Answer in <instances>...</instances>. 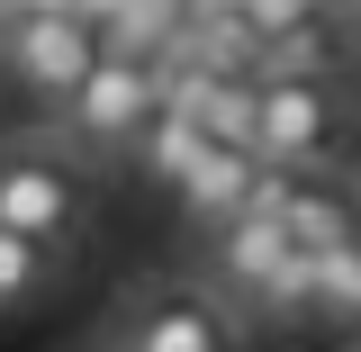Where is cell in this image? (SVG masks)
Here are the masks:
<instances>
[{
	"mask_svg": "<svg viewBox=\"0 0 361 352\" xmlns=\"http://www.w3.org/2000/svg\"><path fill=\"white\" fill-rule=\"evenodd\" d=\"M343 135V99L325 73H271L253 82V154L262 163H316Z\"/></svg>",
	"mask_w": 361,
	"mask_h": 352,
	"instance_id": "cell-1",
	"label": "cell"
},
{
	"mask_svg": "<svg viewBox=\"0 0 361 352\" xmlns=\"http://www.w3.org/2000/svg\"><path fill=\"white\" fill-rule=\"evenodd\" d=\"M63 109H73V135L118 145V135H135L145 118H154V63H145V54H118V45H99L90 73L63 90Z\"/></svg>",
	"mask_w": 361,
	"mask_h": 352,
	"instance_id": "cell-2",
	"label": "cell"
},
{
	"mask_svg": "<svg viewBox=\"0 0 361 352\" xmlns=\"http://www.w3.org/2000/svg\"><path fill=\"white\" fill-rule=\"evenodd\" d=\"M90 54H99V18L82 9H27V18H9V73L45 99H63V90L90 73Z\"/></svg>",
	"mask_w": 361,
	"mask_h": 352,
	"instance_id": "cell-3",
	"label": "cell"
},
{
	"mask_svg": "<svg viewBox=\"0 0 361 352\" xmlns=\"http://www.w3.org/2000/svg\"><path fill=\"white\" fill-rule=\"evenodd\" d=\"M0 226H18L37 244H63L82 226V181L45 154H0Z\"/></svg>",
	"mask_w": 361,
	"mask_h": 352,
	"instance_id": "cell-4",
	"label": "cell"
},
{
	"mask_svg": "<svg viewBox=\"0 0 361 352\" xmlns=\"http://www.w3.org/2000/svg\"><path fill=\"white\" fill-rule=\"evenodd\" d=\"M118 344L127 352H226L235 344V316L199 289H154L145 308L118 316Z\"/></svg>",
	"mask_w": 361,
	"mask_h": 352,
	"instance_id": "cell-5",
	"label": "cell"
},
{
	"mask_svg": "<svg viewBox=\"0 0 361 352\" xmlns=\"http://www.w3.org/2000/svg\"><path fill=\"white\" fill-rule=\"evenodd\" d=\"M280 226H289V244H307V253H325V244H353V235H361V199H343V190H307V181H289V208H280Z\"/></svg>",
	"mask_w": 361,
	"mask_h": 352,
	"instance_id": "cell-6",
	"label": "cell"
},
{
	"mask_svg": "<svg viewBox=\"0 0 361 352\" xmlns=\"http://www.w3.org/2000/svg\"><path fill=\"white\" fill-rule=\"evenodd\" d=\"M180 18H190V0H118L109 18H99V45H118V54H163L180 37Z\"/></svg>",
	"mask_w": 361,
	"mask_h": 352,
	"instance_id": "cell-7",
	"label": "cell"
},
{
	"mask_svg": "<svg viewBox=\"0 0 361 352\" xmlns=\"http://www.w3.org/2000/svg\"><path fill=\"white\" fill-rule=\"evenodd\" d=\"M45 280H54V244L18 235V226H0V308H27Z\"/></svg>",
	"mask_w": 361,
	"mask_h": 352,
	"instance_id": "cell-8",
	"label": "cell"
},
{
	"mask_svg": "<svg viewBox=\"0 0 361 352\" xmlns=\"http://www.w3.org/2000/svg\"><path fill=\"white\" fill-rule=\"evenodd\" d=\"M316 308H325V316H353L361 308V235L316 253Z\"/></svg>",
	"mask_w": 361,
	"mask_h": 352,
	"instance_id": "cell-9",
	"label": "cell"
},
{
	"mask_svg": "<svg viewBox=\"0 0 361 352\" xmlns=\"http://www.w3.org/2000/svg\"><path fill=\"white\" fill-rule=\"evenodd\" d=\"M235 9H244V28H253V37H280V28H298V18H316L325 0H235Z\"/></svg>",
	"mask_w": 361,
	"mask_h": 352,
	"instance_id": "cell-10",
	"label": "cell"
},
{
	"mask_svg": "<svg viewBox=\"0 0 361 352\" xmlns=\"http://www.w3.org/2000/svg\"><path fill=\"white\" fill-rule=\"evenodd\" d=\"M27 9H73V0H0V18H27Z\"/></svg>",
	"mask_w": 361,
	"mask_h": 352,
	"instance_id": "cell-11",
	"label": "cell"
},
{
	"mask_svg": "<svg viewBox=\"0 0 361 352\" xmlns=\"http://www.w3.org/2000/svg\"><path fill=\"white\" fill-rule=\"evenodd\" d=\"M73 9H82V18H109V9H118V0H73Z\"/></svg>",
	"mask_w": 361,
	"mask_h": 352,
	"instance_id": "cell-12",
	"label": "cell"
},
{
	"mask_svg": "<svg viewBox=\"0 0 361 352\" xmlns=\"http://www.w3.org/2000/svg\"><path fill=\"white\" fill-rule=\"evenodd\" d=\"M353 316H361V308H353Z\"/></svg>",
	"mask_w": 361,
	"mask_h": 352,
	"instance_id": "cell-13",
	"label": "cell"
}]
</instances>
